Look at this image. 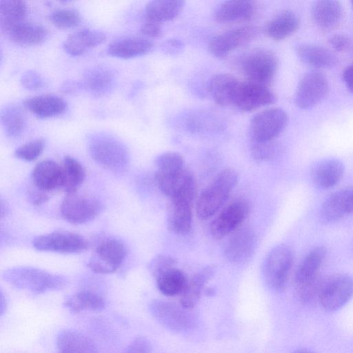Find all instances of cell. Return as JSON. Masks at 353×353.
<instances>
[{
    "mask_svg": "<svg viewBox=\"0 0 353 353\" xmlns=\"http://www.w3.org/2000/svg\"><path fill=\"white\" fill-rule=\"evenodd\" d=\"M241 81L228 73L213 76L208 83V91L214 102L221 106L233 104L236 90Z\"/></svg>",
    "mask_w": 353,
    "mask_h": 353,
    "instance_id": "obj_22",
    "label": "cell"
},
{
    "mask_svg": "<svg viewBox=\"0 0 353 353\" xmlns=\"http://www.w3.org/2000/svg\"><path fill=\"white\" fill-rule=\"evenodd\" d=\"M102 205L97 199L79 194H67L60 206L62 217L72 224H83L94 219L101 212Z\"/></svg>",
    "mask_w": 353,
    "mask_h": 353,
    "instance_id": "obj_8",
    "label": "cell"
},
{
    "mask_svg": "<svg viewBox=\"0 0 353 353\" xmlns=\"http://www.w3.org/2000/svg\"><path fill=\"white\" fill-rule=\"evenodd\" d=\"M342 7L337 1L322 0L314 3L311 16L317 27L329 30L340 23L342 17Z\"/></svg>",
    "mask_w": 353,
    "mask_h": 353,
    "instance_id": "obj_27",
    "label": "cell"
},
{
    "mask_svg": "<svg viewBox=\"0 0 353 353\" xmlns=\"http://www.w3.org/2000/svg\"><path fill=\"white\" fill-rule=\"evenodd\" d=\"M140 31L143 35L151 38L159 37L162 34L160 23L146 19L141 25Z\"/></svg>",
    "mask_w": 353,
    "mask_h": 353,
    "instance_id": "obj_48",
    "label": "cell"
},
{
    "mask_svg": "<svg viewBox=\"0 0 353 353\" xmlns=\"http://www.w3.org/2000/svg\"><path fill=\"white\" fill-rule=\"evenodd\" d=\"M7 309V300L2 290L0 294V315L3 316Z\"/></svg>",
    "mask_w": 353,
    "mask_h": 353,
    "instance_id": "obj_51",
    "label": "cell"
},
{
    "mask_svg": "<svg viewBox=\"0 0 353 353\" xmlns=\"http://www.w3.org/2000/svg\"><path fill=\"white\" fill-rule=\"evenodd\" d=\"M250 151L256 161H269L276 159L281 154V147L274 141H252Z\"/></svg>",
    "mask_w": 353,
    "mask_h": 353,
    "instance_id": "obj_40",
    "label": "cell"
},
{
    "mask_svg": "<svg viewBox=\"0 0 353 353\" xmlns=\"http://www.w3.org/2000/svg\"><path fill=\"white\" fill-rule=\"evenodd\" d=\"M7 33L14 42L23 45L41 43L48 36L47 29L42 25L24 21L12 26Z\"/></svg>",
    "mask_w": 353,
    "mask_h": 353,
    "instance_id": "obj_32",
    "label": "cell"
},
{
    "mask_svg": "<svg viewBox=\"0 0 353 353\" xmlns=\"http://www.w3.org/2000/svg\"><path fill=\"white\" fill-rule=\"evenodd\" d=\"M345 168L337 159H326L315 164L311 170L310 177L318 188L327 190L334 187L342 179Z\"/></svg>",
    "mask_w": 353,
    "mask_h": 353,
    "instance_id": "obj_18",
    "label": "cell"
},
{
    "mask_svg": "<svg viewBox=\"0 0 353 353\" xmlns=\"http://www.w3.org/2000/svg\"><path fill=\"white\" fill-rule=\"evenodd\" d=\"M34 187L45 192L62 188L63 175L62 166L52 160L37 163L32 173Z\"/></svg>",
    "mask_w": 353,
    "mask_h": 353,
    "instance_id": "obj_17",
    "label": "cell"
},
{
    "mask_svg": "<svg viewBox=\"0 0 353 353\" xmlns=\"http://www.w3.org/2000/svg\"><path fill=\"white\" fill-rule=\"evenodd\" d=\"M328 42L336 51L341 52L346 50L350 45V38L345 34L336 33L332 35Z\"/></svg>",
    "mask_w": 353,
    "mask_h": 353,
    "instance_id": "obj_47",
    "label": "cell"
},
{
    "mask_svg": "<svg viewBox=\"0 0 353 353\" xmlns=\"http://www.w3.org/2000/svg\"></svg>",
    "mask_w": 353,
    "mask_h": 353,
    "instance_id": "obj_55",
    "label": "cell"
},
{
    "mask_svg": "<svg viewBox=\"0 0 353 353\" xmlns=\"http://www.w3.org/2000/svg\"><path fill=\"white\" fill-rule=\"evenodd\" d=\"M88 151L93 160L112 172H124L128 167L130 156L127 148L108 134L93 135L89 141Z\"/></svg>",
    "mask_w": 353,
    "mask_h": 353,
    "instance_id": "obj_3",
    "label": "cell"
},
{
    "mask_svg": "<svg viewBox=\"0 0 353 353\" xmlns=\"http://www.w3.org/2000/svg\"><path fill=\"white\" fill-rule=\"evenodd\" d=\"M250 211L248 203L242 199H236L226 205L212 221L210 231L215 239H221L237 230Z\"/></svg>",
    "mask_w": 353,
    "mask_h": 353,
    "instance_id": "obj_9",
    "label": "cell"
},
{
    "mask_svg": "<svg viewBox=\"0 0 353 353\" xmlns=\"http://www.w3.org/2000/svg\"><path fill=\"white\" fill-rule=\"evenodd\" d=\"M155 164L158 171H174L185 168L183 157L175 152L161 154L157 157Z\"/></svg>",
    "mask_w": 353,
    "mask_h": 353,
    "instance_id": "obj_42",
    "label": "cell"
},
{
    "mask_svg": "<svg viewBox=\"0 0 353 353\" xmlns=\"http://www.w3.org/2000/svg\"><path fill=\"white\" fill-rule=\"evenodd\" d=\"M125 256L126 249L121 241L107 239L97 247L88 267L97 274L113 273L121 267Z\"/></svg>",
    "mask_w": 353,
    "mask_h": 353,
    "instance_id": "obj_10",
    "label": "cell"
},
{
    "mask_svg": "<svg viewBox=\"0 0 353 353\" xmlns=\"http://www.w3.org/2000/svg\"><path fill=\"white\" fill-rule=\"evenodd\" d=\"M152 47L153 43L148 39L131 37L114 41L108 51L113 57L130 59L148 53Z\"/></svg>",
    "mask_w": 353,
    "mask_h": 353,
    "instance_id": "obj_33",
    "label": "cell"
},
{
    "mask_svg": "<svg viewBox=\"0 0 353 353\" xmlns=\"http://www.w3.org/2000/svg\"><path fill=\"white\" fill-rule=\"evenodd\" d=\"M293 353H314L306 349H297L295 351L293 352Z\"/></svg>",
    "mask_w": 353,
    "mask_h": 353,
    "instance_id": "obj_53",
    "label": "cell"
},
{
    "mask_svg": "<svg viewBox=\"0 0 353 353\" xmlns=\"http://www.w3.org/2000/svg\"><path fill=\"white\" fill-rule=\"evenodd\" d=\"M353 297V276L339 274L324 279L319 301L327 312H335L345 305Z\"/></svg>",
    "mask_w": 353,
    "mask_h": 353,
    "instance_id": "obj_6",
    "label": "cell"
},
{
    "mask_svg": "<svg viewBox=\"0 0 353 353\" xmlns=\"http://www.w3.org/2000/svg\"><path fill=\"white\" fill-rule=\"evenodd\" d=\"M257 32L256 27L252 26L232 28L213 37L209 43L208 50L216 57H225L234 50L250 42Z\"/></svg>",
    "mask_w": 353,
    "mask_h": 353,
    "instance_id": "obj_14",
    "label": "cell"
},
{
    "mask_svg": "<svg viewBox=\"0 0 353 353\" xmlns=\"http://www.w3.org/2000/svg\"><path fill=\"white\" fill-rule=\"evenodd\" d=\"M343 79L347 89L353 92V64L345 69L343 73Z\"/></svg>",
    "mask_w": 353,
    "mask_h": 353,
    "instance_id": "obj_50",
    "label": "cell"
},
{
    "mask_svg": "<svg viewBox=\"0 0 353 353\" xmlns=\"http://www.w3.org/2000/svg\"><path fill=\"white\" fill-rule=\"evenodd\" d=\"M63 190L67 194L77 192L83 183L85 172L83 165L74 158L65 156L63 165Z\"/></svg>",
    "mask_w": 353,
    "mask_h": 353,
    "instance_id": "obj_37",
    "label": "cell"
},
{
    "mask_svg": "<svg viewBox=\"0 0 353 353\" xmlns=\"http://www.w3.org/2000/svg\"><path fill=\"white\" fill-rule=\"evenodd\" d=\"M299 26V19L292 10L278 12L268 23L265 31L268 37L276 41L283 40L294 32Z\"/></svg>",
    "mask_w": 353,
    "mask_h": 353,
    "instance_id": "obj_31",
    "label": "cell"
},
{
    "mask_svg": "<svg viewBox=\"0 0 353 353\" xmlns=\"http://www.w3.org/2000/svg\"><path fill=\"white\" fill-rule=\"evenodd\" d=\"M51 22L62 29L74 28L81 22V15L76 10L61 8L54 10L50 16Z\"/></svg>",
    "mask_w": 353,
    "mask_h": 353,
    "instance_id": "obj_41",
    "label": "cell"
},
{
    "mask_svg": "<svg viewBox=\"0 0 353 353\" xmlns=\"http://www.w3.org/2000/svg\"><path fill=\"white\" fill-rule=\"evenodd\" d=\"M278 66L276 55L268 50H256L241 61V70L248 81L267 86L274 79Z\"/></svg>",
    "mask_w": 353,
    "mask_h": 353,
    "instance_id": "obj_5",
    "label": "cell"
},
{
    "mask_svg": "<svg viewBox=\"0 0 353 353\" xmlns=\"http://www.w3.org/2000/svg\"><path fill=\"white\" fill-rule=\"evenodd\" d=\"M274 94L267 86L250 81L240 82L232 105L244 112H250L275 102Z\"/></svg>",
    "mask_w": 353,
    "mask_h": 353,
    "instance_id": "obj_15",
    "label": "cell"
},
{
    "mask_svg": "<svg viewBox=\"0 0 353 353\" xmlns=\"http://www.w3.org/2000/svg\"><path fill=\"white\" fill-rule=\"evenodd\" d=\"M256 11L255 3L248 0L225 1L214 10V18L219 23H232L248 21Z\"/></svg>",
    "mask_w": 353,
    "mask_h": 353,
    "instance_id": "obj_21",
    "label": "cell"
},
{
    "mask_svg": "<svg viewBox=\"0 0 353 353\" xmlns=\"http://www.w3.org/2000/svg\"><path fill=\"white\" fill-rule=\"evenodd\" d=\"M256 245V235L250 228L238 229L232 233L224 247L225 257L231 263L239 264L252 256Z\"/></svg>",
    "mask_w": 353,
    "mask_h": 353,
    "instance_id": "obj_16",
    "label": "cell"
},
{
    "mask_svg": "<svg viewBox=\"0 0 353 353\" xmlns=\"http://www.w3.org/2000/svg\"><path fill=\"white\" fill-rule=\"evenodd\" d=\"M24 106L40 118H48L63 113L66 103L59 97L52 94L35 96L25 100Z\"/></svg>",
    "mask_w": 353,
    "mask_h": 353,
    "instance_id": "obj_30",
    "label": "cell"
},
{
    "mask_svg": "<svg viewBox=\"0 0 353 353\" xmlns=\"http://www.w3.org/2000/svg\"><path fill=\"white\" fill-rule=\"evenodd\" d=\"M21 85L30 90L40 89L43 85V80L39 73L34 70L25 72L21 78Z\"/></svg>",
    "mask_w": 353,
    "mask_h": 353,
    "instance_id": "obj_46",
    "label": "cell"
},
{
    "mask_svg": "<svg viewBox=\"0 0 353 353\" xmlns=\"http://www.w3.org/2000/svg\"><path fill=\"white\" fill-rule=\"evenodd\" d=\"M105 40V34L100 31L83 29L69 35L63 43L64 50L72 56H79Z\"/></svg>",
    "mask_w": 353,
    "mask_h": 353,
    "instance_id": "obj_28",
    "label": "cell"
},
{
    "mask_svg": "<svg viewBox=\"0 0 353 353\" xmlns=\"http://www.w3.org/2000/svg\"><path fill=\"white\" fill-rule=\"evenodd\" d=\"M176 260L168 255H158L155 256L149 263L148 268L154 277L159 274L170 269L175 268Z\"/></svg>",
    "mask_w": 353,
    "mask_h": 353,
    "instance_id": "obj_44",
    "label": "cell"
},
{
    "mask_svg": "<svg viewBox=\"0 0 353 353\" xmlns=\"http://www.w3.org/2000/svg\"><path fill=\"white\" fill-rule=\"evenodd\" d=\"M184 7V1L179 0H154L145 8V19L158 23L176 18Z\"/></svg>",
    "mask_w": 353,
    "mask_h": 353,
    "instance_id": "obj_34",
    "label": "cell"
},
{
    "mask_svg": "<svg viewBox=\"0 0 353 353\" xmlns=\"http://www.w3.org/2000/svg\"><path fill=\"white\" fill-rule=\"evenodd\" d=\"M57 347L59 353H97L93 341L74 330H63L57 335Z\"/></svg>",
    "mask_w": 353,
    "mask_h": 353,
    "instance_id": "obj_26",
    "label": "cell"
},
{
    "mask_svg": "<svg viewBox=\"0 0 353 353\" xmlns=\"http://www.w3.org/2000/svg\"><path fill=\"white\" fill-rule=\"evenodd\" d=\"M329 83L324 74L319 71L306 73L301 79L295 93V103L302 110L310 109L327 95Z\"/></svg>",
    "mask_w": 353,
    "mask_h": 353,
    "instance_id": "obj_13",
    "label": "cell"
},
{
    "mask_svg": "<svg viewBox=\"0 0 353 353\" xmlns=\"http://www.w3.org/2000/svg\"><path fill=\"white\" fill-rule=\"evenodd\" d=\"M71 312L82 311H99L105 305L104 299L99 294L88 290H82L68 296L64 303Z\"/></svg>",
    "mask_w": 353,
    "mask_h": 353,
    "instance_id": "obj_35",
    "label": "cell"
},
{
    "mask_svg": "<svg viewBox=\"0 0 353 353\" xmlns=\"http://www.w3.org/2000/svg\"><path fill=\"white\" fill-rule=\"evenodd\" d=\"M1 121L6 133L11 137L19 136L23 131L26 120L22 111L17 107H5L1 112Z\"/></svg>",
    "mask_w": 353,
    "mask_h": 353,
    "instance_id": "obj_39",
    "label": "cell"
},
{
    "mask_svg": "<svg viewBox=\"0 0 353 353\" xmlns=\"http://www.w3.org/2000/svg\"><path fill=\"white\" fill-rule=\"evenodd\" d=\"M293 261L292 250L286 245H279L269 252L263 264V276L270 288L276 292L285 290Z\"/></svg>",
    "mask_w": 353,
    "mask_h": 353,
    "instance_id": "obj_4",
    "label": "cell"
},
{
    "mask_svg": "<svg viewBox=\"0 0 353 353\" xmlns=\"http://www.w3.org/2000/svg\"><path fill=\"white\" fill-rule=\"evenodd\" d=\"M114 83V72L108 67L99 65L85 72L81 83L94 96L101 97L111 91Z\"/></svg>",
    "mask_w": 353,
    "mask_h": 353,
    "instance_id": "obj_25",
    "label": "cell"
},
{
    "mask_svg": "<svg viewBox=\"0 0 353 353\" xmlns=\"http://www.w3.org/2000/svg\"><path fill=\"white\" fill-rule=\"evenodd\" d=\"M32 245L39 251L73 254L85 250L88 242L78 234L57 231L38 236L33 240Z\"/></svg>",
    "mask_w": 353,
    "mask_h": 353,
    "instance_id": "obj_11",
    "label": "cell"
},
{
    "mask_svg": "<svg viewBox=\"0 0 353 353\" xmlns=\"http://www.w3.org/2000/svg\"><path fill=\"white\" fill-rule=\"evenodd\" d=\"M351 3H352V10H353V1H351Z\"/></svg>",
    "mask_w": 353,
    "mask_h": 353,
    "instance_id": "obj_54",
    "label": "cell"
},
{
    "mask_svg": "<svg viewBox=\"0 0 353 353\" xmlns=\"http://www.w3.org/2000/svg\"><path fill=\"white\" fill-rule=\"evenodd\" d=\"M152 316L163 327L174 332H184L192 325L193 320L188 309L175 303L154 299L149 304Z\"/></svg>",
    "mask_w": 353,
    "mask_h": 353,
    "instance_id": "obj_12",
    "label": "cell"
},
{
    "mask_svg": "<svg viewBox=\"0 0 353 353\" xmlns=\"http://www.w3.org/2000/svg\"><path fill=\"white\" fill-rule=\"evenodd\" d=\"M44 147L45 142L43 139H36L19 147L15 150L14 155L19 159L32 161L40 156Z\"/></svg>",
    "mask_w": 353,
    "mask_h": 353,
    "instance_id": "obj_43",
    "label": "cell"
},
{
    "mask_svg": "<svg viewBox=\"0 0 353 353\" xmlns=\"http://www.w3.org/2000/svg\"><path fill=\"white\" fill-rule=\"evenodd\" d=\"M326 249L317 246L303 259L294 276V288L308 283L320 276L319 271L326 256Z\"/></svg>",
    "mask_w": 353,
    "mask_h": 353,
    "instance_id": "obj_20",
    "label": "cell"
},
{
    "mask_svg": "<svg viewBox=\"0 0 353 353\" xmlns=\"http://www.w3.org/2000/svg\"><path fill=\"white\" fill-rule=\"evenodd\" d=\"M30 201L34 205H39L48 200L47 192L39 190L34 187L29 193Z\"/></svg>",
    "mask_w": 353,
    "mask_h": 353,
    "instance_id": "obj_49",
    "label": "cell"
},
{
    "mask_svg": "<svg viewBox=\"0 0 353 353\" xmlns=\"http://www.w3.org/2000/svg\"><path fill=\"white\" fill-rule=\"evenodd\" d=\"M152 346L150 340L145 336L134 339L122 353H152Z\"/></svg>",
    "mask_w": 353,
    "mask_h": 353,
    "instance_id": "obj_45",
    "label": "cell"
},
{
    "mask_svg": "<svg viewBox=\"0 0 353 353\" xmlns=\"http://www.w3.org/2000/svg\"><path fill=\"white\" fill-rule=\"evenodd\" d=\"M28 9L25 1L20 0L0 1L1 27L6 32L16 23L23 21Z\"/></svg>",
    "mask_w": 353,
    "mask_h": 353,
    "instance_id": "obj_38",
    "label": "cell"
},
{
    "mask_svg": "<svg viewBox=\"0 0 353 353\" xmlns=\"http://www.w3.org/2000/svg\"><path fill=\"white\" fill-rule=\"evenodd\" d=\"M215 266L207 265L196 272L188 281L186 286L180 294V305L189 310L194 307L199 303L206 283L215 273Z\"/></svg>",
    "mask_w": 353,
    "mask_h": 353,
    "instance_id": "obj_24",
    "label": "cell"
},
{
    "mask_svg": "<svg viewBox=\"0 0 353 353\" xmlns=\"http://www.w3.org/2000/svg\"><path fill=\"white\" fill-rule=\"evenodd\" d=\"M167 223L168 229L177 234H185L192 228L193 201L170 199Z\"/></svg>",
    "mask_w": 353,
    "mask_h": 353,
    "instance_id": "obj_19",
    "label": "cell"
},
{
    "mask_svg": "<svg viewBox=\"0 0 353 353\" xmlns=\"http://www.w3.org/2000/svg\"><path fill=\"white\" fill-rule=\"evenodd\" d=\"M295 50L301 61L315 68H331L336 66L338 63L336 55L321 46L300 43L296 46Z\"/></svg>",
    "mask_w": 353,
    "mask_h": 353,
    "instance_id": "obj_23",
    "label": "cell"
},
{
    "mask_svg": "<svg viewBox=\"0 0 353 353\" xmlns=\"http://www.w3.org/2000/svg\"><path fill=\"white\" fill-rule=\"evenodd\" d=\"M288 122V114L279 108H268L257 113L250 122L252 141H274L286 128Z\"/></svg>",
    "mask_w": 353,
    "mask_h": 353,
    "instance_id": "obj_7",
    "label": "cell"
},
{
    "mask_svg": "<svg viewBox=\"0 0 353 353\" xmlns=\"http://www.w3.org/2000/svg\"><path fill=\"white\" fill-rule=\"evenodd\" d=\"M238 174L232 168L221 170L201 192L196 203L199 219L206 220L219 210L236 186Z\"/></svg>",
    "mask_w": 353,
    "mask_h": 353,
    "instance_id": "obj_2",
    "label": "cell"
},
{
    "mask_svg": "<svg viewBox=\"0 0 353 353\" xmlns=\"http://www.w3.org/2000/svg\"><path fill=\"white\" fill-rule=\"evenodd\" d=\"M350 189L341 190L332 194L323 203L321 219L326 223L336 222L349 214Z\"/></svg>",
    "mask_w": 353,
    "mask_h": 353,
    "instance_id": "obj_29",
    "label": "cell"
},
{
    "mask_svg": "<svg viewBox=\"0 0 353 353\" xmlns=\"http://www.w3.org/2000/svg\"><path fill=\"white\" fill-rule=\"evenodd\" d=\"M154 278L159 290L168 296L181 294L188 281L185 274L176 267L159 274Z\"/></svg>",
    "mask_w": 353,
    "mask_h": 353,
    "instance_id": "obj_36",
    "label": "cell"
},
{
    "mask_svg": "<svg viewBox=\"0 0 353 353\" xmlns=\"http://www.w3.org/2000/svg\"><path fill=\"white\" fill-rule=\"evenodd\" d=\"M349 212L350 214H353V189H350L349 197Z\"/></svg>",
    "mask_w": 353,
    "mask_h": 353,
    "instance_id": "obj_52",
    "label": "cell"
},
{
    "mask_svg": "<svg viewBox=\"0 0 353 353\" xmlns=\"http://www.w3.org/2000/svg\"><path fill=\"white\" fill-rule=\"evenodd\" d=\"M2 278L10 285L34 294L59 290L67 284L65 277L46 270L28 266L7 269Z\"/></svg>",
    "mask_w": 353,
    "mask_h": 353,
    "instance_id": "obj_1",
    "label": "cell"
}]
</instances>
